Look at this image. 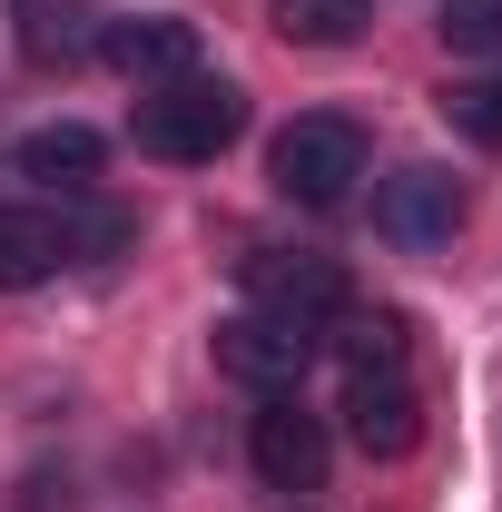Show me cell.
Segmentation results:
<instances>
[{"label": "cell", "mask_w": 502, "mask_h": 512, "mask_svg": "<svg viewBox=\"0 0 502 512\" xmlns=\"http://www.w3.org/2000/svg\"><path fill=\"white\" fill-rule=\"evenodd\" d=\"M247 453H256V483H266L276 503H315L325 473H335V444H325V424H315L296 394H266V404H256Z\"/></svg>", "instance_id": "cell-4"}, {"label": "cell", "mask_w": 502, "mask_h": 512, "mask_svg": "<svg viewBox=\"0 0 502 512\" xmlns=\"http://www.w3.org/2000/svg\"><path fill=\"white\" fill-rule=\"evenodd\" d=\"M345 434L375 463H404L424 444V394H414L404 316H355L345 325Z\"/></svg>", "instance_id": "cell-1"}, {"label": "cell", "mask_w": 502, "mask_h": 512, "mask_svg": "<svg viewBox=\"0 0 502 512\" xmlns=\"http://www.w3.org/2000/svg\"><path fill=\"white\" fill-rule=\"evenodd\" d=\"M375 227L394 237V247H443V237L463 227V178L434 168V158H414V168L375 178Z\"/></svg>", "instance_id": "cell-7"}, {"label": "cell", "mask_w": 502, "mask_h": 512, "mask_svg": "<svg viewBox=\"0 0 502 512\" xmlns=\"http://www.w3.org/2000/svg\"><path fill=\"white\" fill-rule=\"evenodd\" d=\"M276 197H296V207H345L355 178H365V128L345 119V109H306V119L276 138Z\"/></svg>", "instance_id": "cell-3"}, {"label": "cell", "mask_w": 502, "mask_h": 512, "mask_svg": "<svg viewBox=\"0 0 502 512\" xmlns=\"http://www.w3.org/2000/svg\"><path fill=\"white\" fill-rule=\"evenodd\" d=\"M109 69H128L138 89H158V79H188L197 69V30L188 20H109Z\"/></svg>", "instance_id": "cell-8"}, {"label": "cell", "mask_w": 502, "mask_h": 512, "mask_svg": "<svg viewBox=\"0 0 502 512\" xmlns=\"http://www.w3.org/2000/svg\"><path fill=\"white\" fill-rule=\"evenodd\" d=\"M79 237H69V217L50 207H0V286H40V276H60Z\"/></svg>", "instance_id": "cell-9"}, {"label": "cell", "mask_w": 502, "mask_h": 512, "mask_svg": "<svg viewBox=\"0 0 502 512\" xmlns=\"http://www.w3.org/2000/svg\"><path fill=\"white\" fill-rule=\"evenodd\" d=\"M266 20H276L286 50H345V40L365 30V0H276Z\"/></svg>", "instance_id": "cell-11"}, {"label": "cell", "mask_w": 502, "mask_h": 512, "mask_svg": "<svg viewBox=\"0 0 502 512\" xmlns=\"http://www.w3.org/2000/svg\"><path fill=\"white\" fill-rule=\"evenodd\" d=\"M237 276H247L256 316H286V325H306V335L355 306V296H345V266L315 256V247H256V256H237Z\"/></svg>", "instance_id": "cell-5"}, {"label": "cell", "mask_w": 502, "mask_h": 512, "mask_svg": "<svg viewBox=\"0 0 502 512\" xmlns=\"http://www.w3.org/2000/svg\"><path fill=\"white\" fill-rule=\"evenodd\" d=\"M217 375H237L247 394H296L306 384V365H315V335L306 325H286V316H217Z\"/></svg>", "instance_id": "cell-6"}, {"label": "cell", "mask_w": 502, "mask_h": 512, "mask_svg": "<svg viewBox=\"0 0 502 512\" xmlns=\"http://www.w3.org/2000/svg\"><path fill=\"white\" fill-rule=\"evenodd\" d=\"M434 30L453 60H502V0H443Z\"/></svg>", "instance_id": "cell-12"}, {"label": "cell", "mask_w": 502, "mask_h": 512, "mask_svg": "<svg viewBox=\"0 0 502 512\" xmlns=\"http://www.w3.org/2000/svg\"><path fill=\"white\" fill-rule=\"evenodd\" d=\"M128 138L148 148V158H168V168H197V158H217V148H237L247 138V89L237 79H158V89H138V119Z\"/></svg>", "instance_id": "cell-2"}, {"label": "cell", "mask_w": 502, "mask_h": 512, "mask_svg": "<svg viewBox=\"0 0 502 512\" xmlns=\"http://www.w3.org/2000/svg\"><path fill=\"white\" fill-rule=\"evenodd\" d=\"M10 168L40 178V188H89V178H99V128L50 119V128H30V138L10 148Z\"/></svg>", "instance_id": "cell-10"}]
</instances>
